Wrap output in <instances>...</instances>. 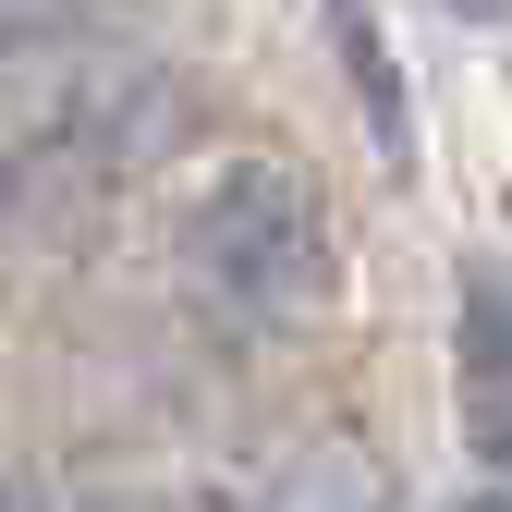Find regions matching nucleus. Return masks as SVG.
Returning a JSON list of instances; mask_svg holds the SVG:
<instances>
[{"instance_id":"3","label":"nucleus","mask_w":512,"mask_h":512,"mask_svg":"<svg viewBox=\"0 0 512 512\" xmlns=\"http://www.w3.org/2000/svg\"><path fill=\"white\" fill-rule=\"evenodd\" d=\"M208 488H220L232 512H403L378 439H354V427H293V439H269L244 476H208Z\"/></svg>"},{"instance_id":"5","label":"nucleus","mask_w":512,"mask_h":512,"mask_svg":"<svg viewBox=\"0 0 512 512\" xmlns=\"http://www.w3.org/2000/svg\"><path fill=\"white\" fill-rule=\"evenodd\" d=\"M330 49H342V86L366 98V122H378V147H415V110H403V61H391V37H378V13L366 0H330Z\"/></svg>"},{"instance_id":"7","label":"nucleus","mask_w":512,"mask_h":512,"mask_svg":"<svg viewBox=\"0 0 512 512\" xmlns=\"http://www.w3.org/2000/svg\"><path fill=\"white\" fill-rule=\"evenodd\" d=\"M464 512H512V488H500V476H476V488H464Z\"/></svg>"},{"instance_id":"4","label":"nucleus","mask_w":512,"mask_h":512,"mask_svg":"<svg viewBox=\"0 0 512 512\" xmlns=\"http://www.w3.org/2000/svg\"><path fill=\"white\" fill-rule=\"evenodd\" d=\"M452 403H464L476 476L512 488V256H476V269H464V305H452Z\"/></svg>"},{"instance_id":"1","label":"nucleus","mask_w":512,"mask_h":512,"mask_svg":"<svg viewBox=\"0 0 512 512\" xmlns=\"http://www.w3.org/2000/svg\"><path fill=\"white\" fill-rule=\"evenodd\" d=\"M183 135H196V74L171 49H37L0 61V232L25 220H74L122 183H147Z\"/></svg>"},{"instance_id":"2","label":"nucleus","mask_w":512,"mask_h":512,"mask_svg":"<svg viewBox=\"0 0 512 512\" xmlns=\"http://www.w3.org/2000/svg\"><path fill=\"white\" fill-rule=\"evenodd\" d=\"M171 281H183V305L208 317V342H281V330H305V317L330 305V281H342L330 196L305 183V159L232 147L196 196H183Z\"/></svg>"},{"instance_id":"6","label":"nucleus","mask_w":512,"mask_h":512,"mask_svg":"<svg viewBox=\"0 0 512 512\" xmlns=\"http://www.w3.org/2000/svg\"><path fill=\"white\" fill-rule=\"evenodd\" d=\"M122 13H147V0H0V61H37V49L110 37Z\"/></svg>"},{"instance_id":"8","label":"nucleus","mask_w":512,"mask_h":512,"mask_svg":"<svg viewBox=\"0 0 512 512\" xmlns=\"http://www.w3.org/2000/svg\"><path fill=\"white\" fill-rule=\"evenodd\" d=\"M439 13H464V25H500V13H512V0H439Z\"/></svg>"}]
</instances>
